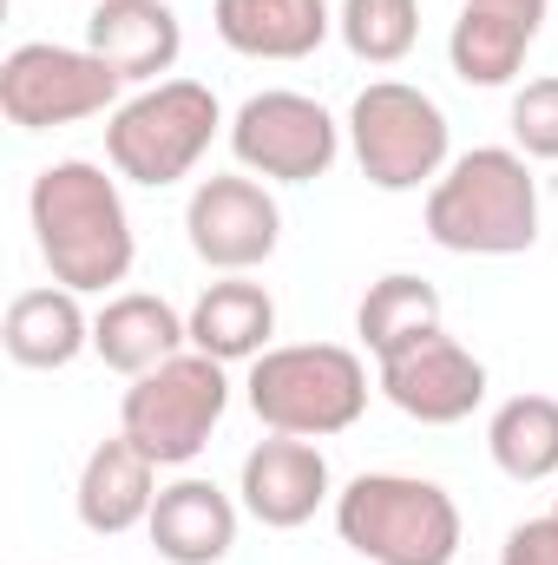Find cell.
<instances>
[{
  "mask_svg": "<svg viewBox=\"0 0 558 565\" xmlns=\"http://www.w3.org/2000/svg\"><path fill=\"white\" fill-rule=\"evenodd\" d=\"M26 217H33V244H40L53 282L93 296V289H112L132 277L139 237H132L119 178H106V164H93V158L46 164L26 191Z\"/></svg>",
  "mask_w": 558,
  "mask_h": 565,
  "instance_id": "6da1fadb",
  "label": "cell"
},
{
  "mask_svg": "<svg viewBox=\"0 0 558 565\" xmlns=\"http://www.w3.org/2000/svg\"><path fill=\"white\" fill-rule=\"evenodd\" d=\"M427 237L453 257H519L539 244V178L526 151L473 145L427 184Z\"/></svg>",
  "mask_w": 558,
  "mask_h": 565,
  "instance_id": "7a4b0ae2",
  "label": "cell"
},
{
  "mask_svg": "<svg viewBox=\"0 0 558 565\" xmlns=\"http://www.w3.org/2000/svg\"><path fill=\"white\" fill-rule=\"evenodd\" d=\"M335 533L368 565L460 559V507L440 480H420V473H355L335 493Z\"/></svg>",
  "mask_w": 558,
  "mask_h": 565,
  "instance_id": "3957f363",
  "label": "cell"
},
{
  "mask_svg": "<svg viewBox=\"0 0 558 565\" xmlns=\"http://www.w3.org/2000/svg\"><path fill=\"white\" fill-rule=\"evenodd\" d=\"M250 415L270 434H296V440H329L348 434L368 408V369L355 349L342 342H282L250 362Z\"/></svg>",
  "mask_w": 558,
  "mask_h": 565,
  "instance_id": "277c9868",
  "label": "cell"
},
{
  "mask_svg": "<svg viewBox=\"0 0 558 565\" xmlns=\"http://www.w3.org/2000/svg\"><path fill=\"white\" fill-rule=\"evenodd\" d=\"M217 126H224V106H217L211 86L158 79V86L132 93L119 113H106V158H112L119 178H132L144 191H164V184L197 171Z\"/></svg>",
  "mask_w": 558,
  "mask_h": 565,
  "instance_id": "5b68a950",
  "label": "cell"
},
{
  "mask_svg": "<svg viewBox=\"0 0 558 565\" xmlns=\"http://www.w3.org/2000/svg\"><path fill=\"white\" fill-rule=\"evenodd\" d=\"M230 408V375L217 355L184 349L171 362H158L151 375H139L119 402V434H132L158 467H191Z\"/></svg>",
  "mask_w": 558,
  "mask_h": 565,
  "instance_id": "8992f818",
  "label": "cell"
},
{
  "mask_svg": "<svg viewBox=\"0 0 558 565\" xmlns=\"http://www.w3.org/2000/svg\"><path fill=\"white\" fill-rule=\"evenodd\" d=\"M348 151L375 191H420L453 164V126L420 86L375 79L348 106Z\"/></svg>",
  "mask_w": 558,
  "mask_h": 565,
  "instance_id": "52a82bcc",
  "label": "cell"
},
{
  "mask_svg": "<svg viewBox=\"0 0 558 565\" xmlns=\"http://www.w3.org/2000/svg\"><path fill=\"white\" fill-rule=\"evenodd\" d=\"M126 79L93 53V46H53V40H26L0 60V113L20 132H53V126H79L99 113H119Z\"/></svg>",
  "mask_w": 558,
  "mask_h": 565,
  "instance_id": "ba28073f",
  "label": "cell"
},
{
  "mask_svg": "<svg viewBox=\"0 0 558 565\" xmlns=\"http://www.w3.org/2000/svg\"><path fill=\"white\" fill-rule=\"evenodd\" d=\"M230 151L250 178H277V184H315L329 178V164L342 158V126L329 119L322 99L309 93H250L230 119Z\"/></svg>",
  "mask_w": 558,
  "mask_h": 565,
  "instance_id": "9c48e42d",
  "label": "cell"
},
{
  "mask_svg": "<svg viewBox=\"0 0 558 565\" xmlns=\"http://www.w3.org/2000/svg\"><path fill=\"white\" fill-rule=\"evenodd\" d=\"M184 237L191 250L224 270V277H250L257 264H270L282 244V211L277 198L250 178V171H217L191 191L184 204Z\"/></svg>",
  "mask_w": 558,
  "mask_h": 565,
  "instance_id": "30bf717a",
  "label": "cell"
},
{
  "mask_svg": "<svg viewBox=\"0 0 558 565\" xmlns=\"http://www.w3.org/2000/svg\"><path fill=\"white\" fill-rule=\"evenodd\" d=\"M382 395L420 427H453L486 402V362L440 329V335L382 362Z\"/></svg>",
  "mask_w": 558,
  "mask_h": 565,
  "instance_id": "8fae6325",
  "label": "cell"
},
{
  "mask_svg": "<svg viewBox=\"0 0 558 565\" xmlns=\"http://www.w3.org/2000/svg\"><path fill=\"white\" fill-rule=\"evenodd\" d=\"M237 493H244V513L270 533H296L315 520V507L329 500V454L315 440H296V434H270L244 454V473H237Z\"/></svg>",
  "mask_w": 558,
  "mask_h": 565,
  "instance_id": "7c38bea8",
  "label": "cell"
},
{
  "mask_svg": "<svg viewBox=\"0 0 558 565\" xmlns=\"http://www.w3.org/2000/svg\"><path fill=\"white\" fill-rule=\"evenodd\" d=\"M73 507H79V526L99 533V540L132 533V526L151 520V507H158V460L144 454L132 434L99 440V447L86 454V467H79Z\"/></svg>",
  "mask_w": 558,
  "mask_h": 565,
  "instance_id": "4fadbf2b",
  "label": "cell"
},
{
  "mask_svg": "<svg viewBox=\"0 0 558 565\" xmlns=\"http://www.w3.org/2000/svg\"><path fill=\"white\" fill-rule=\"evenodd\" d=\"M86 46L126 86H158V73H171L184 53V26L171 0H99L86 13Z\"/></svg>",
  "mask_w": 558,
  "mask_h": 565,
  "instance_id": "5bb4252c",
  "label": "cell"
},
{
  "mask_svg": "<svg viewBox=\"0 0 558 565\" xmlns=\"http://www.w3.org/2000/svg\"><path fill=\"white\" fill-rule=\"evenodd\" d=\"M546 26V7H506V0H466L453 33H447V60L453 79L466 86H513L533 40Z\"/></svg>",
  "mask_w": 558,
  "mask_h": 565,
  "instance_id": "9a60e30c",
  "label": "cell"
},
{
  "mask_svg": "<svg viewBox=\"0 0 558 565\" xmlns=\"http://www.w3.org/2000/svg\"><path fill=\"white\" fill-rule=\"evenodd\" d=\"M144 533H151L158 559L171 565H224L237 546V500L211 480H171V487H158Z\"/></svg>",
  "mask_w": 558,
  "mask_h": 565,
  "instance_id": "2e32d148",
  "label": "cell"
},
{
  "mask_svg": "<svg viewBox=\"0 0 558 565\" xmlns=\"http://www.w3.org/2000/svg\"><path fill=\"white\" fill-rule=\"evenodd\" d=\"M184 342H191V316H178V309H171L164 296H151V289H126V296H112V302L93 316V355H99L106 369H119L126 382H139L158 362L184 355Z\"/></svg>",
  "mask_w": 558,
  "mask_h": 565,
  "instance_id": "e0dca14e",
  "label": "cell"
},
{
  "mask_svg": "<svg viewBox=\"0 0 558 565\" xmlns=\"http://www.w3.org/2000/svg\"><path fill=\"white\" fill-rule=\"evenodd\" d=\"M211 26L244 60H309L335 33V13L329 0H211Z\"/></svg>",
  "mask_w": 558,
  "mask_h": 565,
  "instance_id": "ac0fdd59",
  "label": "cell"
},
{
  "mask_svg": "<svg viewBox=\"0 0 558 565\" xmlns=\"http://www.w3.org/2000/svg\"><path fill=\"white\" fill-rule=\"evenodd\" d=\"M0 342L20 369H66L79 362V349H93V316L79 309V289L53 282V289H20L0 316Z\"/></svg>",
  "mask_w": 558,
  "mask_h": 565,
  "instance_id": "d6986e66",
  "label": "cell"
},
{
  "mask_svg": "<svg viewBox=\"0 0 558 565\" xmlns=\"http://www.w3.org/2000/svg\"><path fill=\"white\" fill-rule=\"evenodd\" d=\"M277 335V296L250 277H224L211 282L197 302H191V349L217 355L224 369L230 362H257Z\"/></svg>",
  "mask_w": 558,
  "mask_h": 565,
  "instance_id": "ffe728a7",
  "label": "cell"
},
{
  "mask_svg": "<svg viewBox=\"0 0 558 565\" xmlns=\"http://www.w3.org/2000/svg\"><path fill=\"white\" fill-rule=\"evenodd\" d=\"M440 322H447L440 289H433L427 277H408V270L368 282V296H362V309H355V335L368 342L375 362H388V355L415 349V342H427V335H440Z\"/></svg>",
  "mask_w": 558,
  "mask_h": 565,
  "instance_id": "44dd1931",
  "label": "cell"
},
{
  "mask_svg": "<svg viewBox=\"0 0 558 565\" xmlns=\"http://www.w3.org/2000/svg\"><path fill=\"white\" fill-rule=\"evenodd\" d=\"M486 454L506 480L539 487L558 473V395H513L486 422Z\"/></svg>",
  "mask_w": 558,
  "mask_h": 565,
  "instance_id": "7402d4cb",
  "label": "cell"
},
{
  "mask_svg": "<svg viewBox=\"0 0 558 565\" xmlns=\"http://www.w3.org/2000/svg\"><path fill=\"white\" fill-rule=\"evenodd\" d=\"M335 33L362 66H395L420 40V0H342Z\"/></svg>",
  "mask_w": 558,
  "mask_h": 565,
  "instance_id": "603a6c76",
  "label": "cell"
},
{
  "mask_svg": "<svg viewBox=\"0 0 558 565\" xmlns=\"http://www.w3.org/2000/svg\"><path fill=\"white\" fill-rule=\"evenodd\" d=\"M513 139H519L526 158L558 164V73L526 79V86L513 93Z\"/></svg>",
  "mask_w": 558,
  "mask_h": 565,
  "instance_id": "cb8c5ba5",
  "label": "cell"
},
{
  "mask_svg": "<svg viewBox=\"0 0 558 565\" xmlns=\"http://www.w3.org/2000/svg\"><path fill=\"white\" fill-rule=\"evenodd\" d=\"M500 565H558V507L526 520V526H513L506 546H500Z\"/></svg>",
  "mask_w": 558,
  "mask_h": 565,
  "instance_id": "d4e9b609",
  "label": "cell"
},
{
  "mask_svg": "<svg viewBox=\"0 0 558 565\" xmlns=\"http://www.w3.org/2000/svg\"><path fill=\"white\" fill-rule=\"evenodd\" d=\"M506 7H546V0H506Z\"/></svg>",
  "mask_w": 558,
  "mask_h": 565,
  "instance_id": "484cf974",
  "label": "cell"
}]
</instances>
